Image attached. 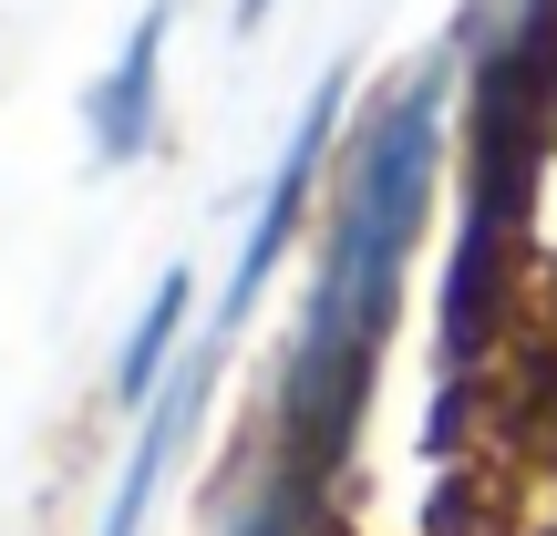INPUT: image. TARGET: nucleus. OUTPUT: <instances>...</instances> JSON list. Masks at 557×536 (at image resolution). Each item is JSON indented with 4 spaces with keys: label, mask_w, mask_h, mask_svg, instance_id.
Wrapping results in <instances>:
<instances>
[{
    "label": "nucleus",
    "mask_w": 557,
    "mask_h": 536,
    "mask_svg": "<svg viewBox=\"0 0 557 536\" xmlns=\"http://www.w3.org/2000/svg\"><path fill=\"white\" fill-rule=\"evenodd\" d=\"M186 310H197V278L165 269L156 299H145V320H135V340H124V361H114V392H124V402H156V392H165V351H176Z\"/></svg>",
    "instance_id": "obj_5"
},
{
    "label": "nucleus",
    "mask_w": 557,
    "mask_h": 536,
    "mask_svg": "<svg viewBox=\"0 0 557 536\" xmlns=\"http://www.w3.org/2000/svg\"><path fill=\"white\" fill-rule=\"evenodd\" d=\"M218 361H227V351H197V361H176V372H165V392L145 402V444L124 454V475H114L103 536H145V506H156L165 464H176V454H186V434H197V413H207V382H218Z\"/></svg>",
    "instance_id": "obj_3"
},
{
    "label": "nucleus",
    "mask_w": 557,
    "mask_h": 536,
    "mask_svg": "<svg viewBox=\"0 0 557 536\" xmlns=\"http://www.w3.org/2000/svg\"><path fill=\"white\" fill-rule=\"evenodd\" d=\"M341 94H351V73H320V83H310V103H299L289 145H278V165H269V197H259V217H248V248H238V278H227V310H218V331H207V351H227V340H238V320L259 310L269 269L289 259V238H299V207H310L320 165H331V124H341Z\"/></svg>",
    "instance_id": "obj_2"
},
{
    "label": "nucleus",
    "mask_w": 557,
    "mask_h": 536,
    "mask_svg": "<svg viewBox=\"0 0 557 536\" xmlns=\"http://www.w3.org/2000/svg\"><path fill=\"white\" fill-rule=\"evenodd\" d=\"M259 21H269V0H238V32H259Z\"/></svg>",
    "instance_id": "obj_7"
},
{
    "label": "nucleus",
    "mask_w": 557,
    "mask_h": 536,
    "mask_svg": "<svg viewBox=\"0 0 557 536\" xmlns=\"http://www.w3.org/2000/svg\"><path fill=\"white\" fill-rule=\"evenodd\" d=\"M227 536H289V485H269V496H248V516Z\"/></svg>",
    "instance_id": "obj_6"
},
{
    "label": "nucleus",
    "mask_w": 557,
    "mask_h": 536,
    "mask_svg": "<svg viewBox=\"0 0 557 536\" xmlns=\"http://www.w3.org/2000/svg\"><path fill=\"white\" fill-rule=\"evenodd\" d=\"M165 32H176V11H145L135 32H124L114 73L94 83V103H83V124H94V155L103 165H135L145 145H156V73H165Z\"/></svg>",
    "instance_id": "obj_4"
},
{
    "label": "nucleus",
    "mask_w": 557,
    "mask_h": 536,
    "mask_svg": "<svg viewBox=\"0 0 557 536\" xmlns=\"http://www.w3.org/2000/svg\"><path fill=\"white\" fill-rule=\"evenodd\" d=\"M444 103H455V52L413 62V73L361 114L351 155H341L320 289H310V310H299L289 372H278V434H289V475L299 485H320L341 454H351L361 392H372V351H382V331H393L403 259H413L423 217H434Z\"/></svg>",
    "instance_id": "obj_1"
}]
</instances>
